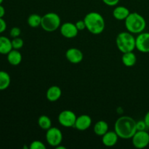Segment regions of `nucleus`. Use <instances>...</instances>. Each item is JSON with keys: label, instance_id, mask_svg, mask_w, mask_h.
Listing matches in <instances>:
<instances>
[{"label": "nucleus", "instance_id": "obj_1", "mask_svg": "<svg viewBox=\"0 0 149 149\" xmlns=\"http://www.w3.org/2000/svg\"><path fill=\"white\" fill-rule=\"evenodd\" d=\"M114 131L122 139H132L137 132L136 121L130 116H120L115 122Z\"/></svg>", "mask_w": 149, "mask_h": 149}, {"label": "nucleus", "instance_id": "obj_2", "mask_svg": "<svg viewBox=\"0 0 149 149\" xmlns=\"http://www.w3.org/2000/svg\"><path fill=\"white\" fill-rule=\"evenodd\" d=\"M86 29L91 33L98 35L103 33L106 26L104 17L97 12L87 13L84 18Z\"/></svg>", "mask_w": 149, "mask_h": 149}, {"label": "nucleus", "instance_id": "obj_3", "mask_svg": "<svg viewBox=\"0 0 149 149\" xmlns=\"http://www.w3.org/2000/svg\"><path fill=\"white\" fill-rule=\"evenodd\" d=\"M125 26L127 31L132 34H139L143 32L146 27L145 18L138 13H130L125 20Z\"/></svg>", "mask_w": 149, "mask_h": 149}, {"label": "nucleus", "instance_id": "obj_4", "mask_svg": "<svg viewBox=\"0 0 149 149\" xmlns=\"http://www.w3.org/2000/svg\"><path fill=\"white\" fill-rule=\"evenodd\" d=\"M116 45L118 49L122 53L132 52L136 48L135 38L133 34L129 31H123L117 35Z\"/></svg>", "mask_w": 149, "mask_h": 149}, {"label": "nucleus", "instance_id": "obj_5", "mask_svg": "<svg viewBox=\"0 0 149 149\" xmlns=\"http://www.w3.org/2000/svg\"><path fill=\"white\" fill-rule=\"evenodd\" d=\"M61 20L60 16L55 13H48L42 17L41 27L47 32H52L61 27Z\"/></svg>", "mask_w": 149, "mask_h": 149}, {"label": "nucleus", "instance_id": "obj_6", "mask_svg": "<svg viewBox=\"0 0 149 149\" xmlns=\"http://www.w3.org/2000/svg\"><path fill=\"white\" fill-rule=\"evenodd\" d=\"M46 141L49 146L56 147L61 145L63 141V134L61 130L58 127H52L46 132Z\"/></svg>", "mask_w": 149, "mask_h": 149}, {"label": "nucleus", "instance_id": "obj_7", "mask_svg": "<svg viewBox=\"0 0 149 149\" xmlns=\"http://www.w3.org/2000/svg\"><path fill=\"white\" fill-rule=\"evenodd\" d=\"M77 118V115L72 111L64 110L59 113L58 119L60 125L64 127L69 128L74 127Z\"/></svg>", "mask_w": 149, "mask_h": 149}, {"label": "nucleus", "instance_id": "obj_8", "mask_svg": "<svg viewBox=\"0 0 149 149\" xmlns=\"http://www.w3.org/2000/svg\"><path fill=\"white\" fill-rule=\"evenodd\" d=\"M132 143L136 148H146L149 145V133L146 130H137L132 138Z\"/></svg>", "mask_w": 149, "mask_h": 149}, {"label": "nucleus", "instance_id": "obj_9", "mask_svg": "<svg viewBox=\"0 0 149 149\" xmlns=\"http://www.w3.org/2000/svg\"><path fill=\"white\" fill-rule=\"evenodd\" d=\"M136 49L143 53H149V32H142L135 38Z\"/></svg>", "mask_w": 149, "mask_h": 149}, {"label": "nucleus", "instance_id": "obj_10", "mask_svg": "<svg viewBox=\"0 0 149 149\" xmlns=\"http://www.w3.org/2000/svg\"><path fill=\"white\" fill-rule=\"evenodd\" d=\"M61 35L67 39H73L78 34L79 30L77 29L75 23L66 22L62 24L60 27Z\"/></svg>", "mask_w": 149, "mask_h": 149}, {"label": "nucleus", "instance_id": "obj_11", "mask_svg": "<svg viewBox=\"0 0 149 149\" xmlns=\"http://www.w3.org/2000/svg\"><path fill=\"white\" fill-rule=\"evenodd\" d=\"M65 58L71 63L78 64L82 61L84 55L80 49L71 47L67 49L65 52Z\"/></svg>", "mask_w": 149, "mask_h": 149}, {"label": "nucleus", "instance_id": "obj_12", "mask_svg": "<svg viewBox=\"0 0 149 149\" xmlns=\"http://www.w3.org/2000/svg\"><path fill=\"white\" fill-rule=\"evenodd\" d=\"M92 125V119L89 115L82 114L77 116L74 127L80 131L87 130Z\"/></svg>", "mask_w": 149, "mask_h": 149}, {"label": "nucleus", "instance_id": "obj_13", "mask_svg": "<svg viewBox=\"0 0 149 149\" xmlns=\"http://www.w3.org/2000/svg\"><path fill=\"white\" fill-rule=\"evenodd\" d=\"M119 136L115 131H108L102 136V143L106 147H113L117 143Z\"/></svg>", "mask_w": 149, "mask_h": 149}, {"label": "nucleus", "instance_id": "obj_14", "mask_svg": "<svg viewBox=\"0 0 149 149\" xmlns=\"http://www.w3.org/2000/svg\"><path fill=\"white\" fill-rule=\"evenodd\" d=\"M62 91L59 87L56 85L51 86L48 88L46 93V97L49 101L55 102L61 98Z\"/></svg>", "mask_w": 149, "mask_h": 149}, {"label": "nucleus", "instance_id": "obj_15", "mask_svg": "<svg viewBox=\"0 0 149 149\" xmlns=\"http://www.w3.org/2000/svg\"><path fill=\"white\" fill-rule=\"evenodd\" d=\"M112 14H113V17L116 20H125L128 17V15L130 14V12L129 9L127 8L126 7L118 6V7H115Z\"/></svg>", "mask_w": 149, "mask_h": 149}, {"label": "nucleus", "instance_id": "obj_16", "mask_svg": "<svg viewBox=\"0 0 149 149\" xmlns=\"http://www.w3.org/2000/svg\"><path fill=\"white\" fill-rule=\"evenodd\" d=\"M7 61L12 65H17L21 63L22 55L18 49H13L7 54Z\"/></svg>", "mask_w": 149, "mask_h": 149}, {"label": "nucleus", "instance_id": "obj_17", "mask_svg": "<svg viewBox=\"0 0 149 149\" xmlns=\"http://www.w3.org/2000/svg\"><path fill=\"white\" fill-rule=\"evenodd\" d=\"M13 49L12 40L6 36H0V54L7 55Z\"/></svg>", "mask_w": 149, "mask_h": 149}, {"label": "nucleus", "instance_id": "obj_18", "mask_svg": "<svg viewBox=\"0 0 149 149\" xmlns=\"http://www.w3.org/2000/svg\"><path fill=\"white\" fill-rule=\"evenodd\" d=\"M122 61L124 65L127 67H132L135 65L137 62V57L132 52H127L123 53L122 56Z\"/></svg>", "mask_w": 149, "mask_h": 149}, {"label": "nucleus", "instance_id": "obj_19", "mask_svg": "<svg viewBox=\"0 0 149 149\" xmlns=\"http://www.w3.org/2000/svg\"><path fill=\"white\" fill-rule=\"evenodd\" d=\"M94 132L98 136H103L109 131V125L103 120H100L96 122L94 125Z\"/></svg>", "mask_w": 149, "mask_h": 149}, {"label": "nucleus", "instance_id": "obj_20", "mask_svg": "<svg viewBox=\"0 0 149 149\" xmlns=\"http://www.w3.org/2000/svg\"><path fill=\"white\" fill-rule=\"evenodd\" d=\"M11 82L10 74L4 71H0V90H4L9 87Z\"/></svg>", "mask_w": 149, "mask_h": 149}, {"label": "nucleus", "instance_id": "obj_21", "mask_svg": "<svg viewBox=\"0 0 149 149\" xmlns=\"http://www.w3.org/2000/svg\"><path fill=\"white\" fill-rule=\"evenodd\" d=\"M38 125L42 130H47L50 127H52V121L49 116L46 115H42L38 119Z\"/></svg>", "mask_w": 149, "mask_h": 149}, {"label": "nucleus", "instance_id": "obj_22", "mask_svg": "<svg viewBox=\"0 0 149 149\" xmlns=\"http://www.w3.org/2000/svg\"><path fill=\"white\" fill-rule=\"evenodd\" d=\"M27 23L29 26L31 28H38L41 26L42 23V16L38 14H31L28 17Z\"/></svg>", "mask_w": 149, "mask_h": 149}, {"label": "nucleus", "instance_id": "obj_23", "mask_svg": "<svg viewBox=\"0 0 149 149\" xmlns=\"http://www.w3.org/2000/svg\"><path fill=\"white\" fill-rule=\"evenodd\" d=\"M23 45H24V42H23V40L21 38H13V40H12V45H13V49H20V48L23 47Z\"/></svg>", "mask_w": 149, "mask_h": 149}, {"label": "nucleus", "instance_id": "obj_24", "mask_svg": "<svg viewBox=\"0 0 149 149\" xmlns=\"http://www.w3.org/2000/svg\"><path fill=\"white\" fill-rule=\"evenodd\" d=\"M30 149H45L46 146L40 141H34L31 142L29 146Z\"/></svg>", "mask_w": 149, "mask_h": 149}, {"label": "nucleus", "instance_id": "obj_25", "mask_svg": "<svg viewBox=\"0 0 149 149\" xmlns=\"http://www.w3.org/2000/svg\"><path fill=\"white\" fill-rule=\"evenodd\" d=\"M21 33V30L18 27H13L12 28L10 31V35L12 38L19 37Z\"/></svg>", "mask_w": 149, "mask_h": 149}, {"label": "nucleus", "instance_id": "obj_26", "mask_svg": "<svg viewBox=\"0 0 149 149\" xmlns=\"http://www.w3.org/2000/svg\"><path fill=\"white\" fill-rule=\"evenodd\" d=\"M136 127H137V130L139 131H142V130H146L148 127H147L145 121L143 120H141L138 121V122H136Z\"/></svg>", "mask_w": 149, "mask_h": 149}, {"label": "nucleus", "instance_id": "obj_27", "mask_svg": "<svg viewBox=\"0 0 149 149\" xmlns=\"http://www.w3.org/2000/svg\"><path fill=\"white\" fill-rule=\"evenodd\" d=\"M75 25L79 31H83L84 29H86V24L84 20H78V21L75 23Z\"/></svg>", "mask_w": 149, "mask_h": 149}, {"label": "nucleus", "instance_id": "obj_28", "mask_svg": "<svg viewBox=\"0 0 149 149\" xmlns=\"http://www.w3.org/2000/svg\"><path fill=\"white\" fill-rule=\"evenodd\" d=\"M102 1L105 4L109 7H114L119 2V0H102Z\"/></svg>", "mask_w": 149, "mask_h": 149}, {"label": "nucleus", "instance_id": "obj_29", "mask_svg": "<svg viewBox=\"0 0 149 149\" xmlns=\"http://www.w3.org/2000/svg\"><path fill=\"white\" fill-rule=\"evenodd\" d=\"M6 29H7V23H6V21L3 19V17H0V33L5 31Z\"/></svg>", "mask_w": 149, "mask_h": 149}, {"label": "nucleus", "instance_id": "obj_30", "mask_svg": "<svg viewBox=\"0 0 149 149\" xmlns=\"http://www.w3.org/2000/svg\"><path fill=\"white\" fill-rule=\"evenodd\" d=\"M5 15V9L1 4H0V17H3Z\"/></svg>", "mask_w": 149, "mask_h": 149}, {"label": "nucleus", "instance_id": "obj_31", "mask_svg": "<svg viewBox=\"0 0 149 149\" xmlns=\"http://www.w3.org/2000/svg\"><path fill=\"white\" fill-rule=\"evenodd\" d=\"M144 121H145L147 127L149 128V111L147 112L146 114L145 115V117H144Z\"/></svg>", "mask_w": 149, "mask_h": 149}, {"label": "nucleus", "instance_id": "obj_32", "mask_svg": "<svg viewBox=\"0 0 149 149\" xmlns=\"http://www.w3.org/2000/svg\"><path fill=\"white\" fill-rule=\"evenodd\" d=\"M55 148H56L57 149H65V147H64V146H61L60 145H58V146H56L55 147Z\"/></svg>", "mask_w": 149, "mask_h": 149}, {"label": "nucleus", "instance_id": "obj_33", "mask_svg": "<svg viewBox=\"0 0 149 149\" xmlns=\"http://www.w3.org/2000/svg\"><path fill=\"white\" fill-rule=\"evenodd\" d=\"M3 1H4V0H0V4H1V3L3 2Z\"/></svg>", "mask_w": 149, "mask_h": 149}]
</instances>
